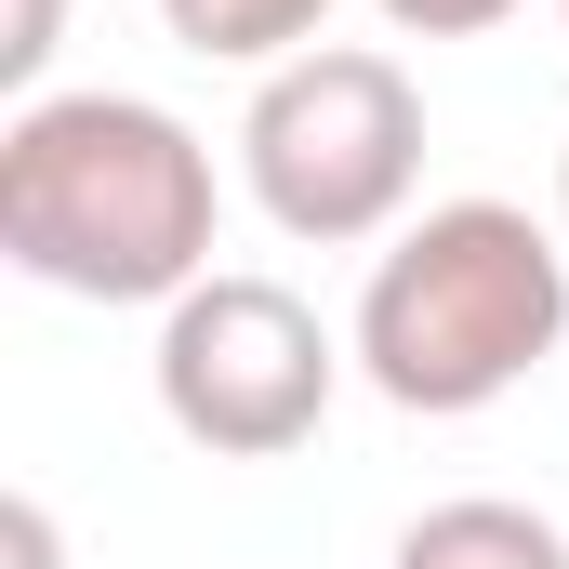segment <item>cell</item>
<instances>
[{
    "mask_svg": "<svg viewBox=\"0 0 569 569\" xmlns=\"http://www.w3.org/2000/svg\"><path fill=\"white\" fill-rule=\"evenodd\" d=\"M53 27H67V0H13V40H0V80H13V93H40V67H53Z\"/></svg>",
    "mask_w": 569,
    "mask_h": 569,
    "instance_id": "9",
    "label": "cell"
},
{
    "mask_svg": "<svg viewBox=\"0 0 569 569\" xmlns=\"http://www.w3.org/2000/svg\"><path fill=\"white\" fill-rule=\"evenodd\" d=\"M159 425L212 463H279L331 425V385L358 371V345L266 266H212L186 305H159Z\"/></svg>",
    "mask_w": 569,
    "mask_h": 569,
    "instance_id": "4",
    "label": "cell"
},
{
    "mask_svg": "<svg viewBox=\"0 0 569 569\" xmlns=\"http://www.w3.org/2000/svg\"><path fill=\"white\" fill-rule=\"evenodd\" d=\"M557 239H569V146H557Z\"/></svg>",
    "mask_w": 569,
    "mask_h": 569,
    "instance_id": "10",
    "label": "cell"
},
{
    "mask_svg": "<svg viewBox=\"0 0 569 569\" xmlns=\"http://www.w3.org/2000/svg\"><path fill=\"white\" fill-rule=\"evenodd\" d=\"M385 569H569V530L543 503H503V490H463V503H425L398 530Z\"/></svg>",
    "mask_w": 569,
    "mask_h": 569,
    "instance_id": "5",
    "label": "cell"
},
{
    "mask_svg": "<svg viewBox=\"0 0 569 569\" xmlns=\"http://www.w3.org/2000/svg\"><path fill=\"white\" fill-rule=\"evenodd\" d=\"M212 146L146 93H27L0 120V252L80 305H186L212 279Z\"/></svg>",
    "mask_w": 569,
    "mask_h": 569,
    "instance_id": "1",
    "label": "cell"
},
{
    "mask_svg": "<svg viewBox=\"0 0 569 569\" xmlns=\"http://www.w3.org/2000/svg\"><path fill=\"white\" fill-rule=\"evenodd\" d=\"M0 569H67V530H53V503H40V490H13V503H0Z\"/></svg>",
    "mask_w": 569,
    "mask_h": 569,
    "instance_id": "8",
    "label": "cell"
},
{
    "mask_svg": "<svg viewBox=\"0 0 569 569\" xmlns=\"http://www.w3.org/2000/svg\"><path fill=\"white\" fill-rule=\"evenodd\" d=\"M398 40H490L503 13H530V0H371Z\"/></svg>",
    "mask_w": 569,
    "mask_h": 569,
    "instance_id": "7",
    "label": "cell"
},
{
    "mask_svg": "<svg viewBox=\"0 0 569 569\" xmlns=\"http://www.w3.org/2000/svg\"><path fill=\"white\" fill-rule=\"evenodd\" d=\"M159 27L186 40V53H212V67H291V53H318L331 40V0H159Z\"/></svg>",
    "mask_w": 569,
    "mask_h": 569,
    "instance_id": "6",
    "label": "cell"
},
{
    "mask_svg": "<svg viewBox=\"0 0 569 569\" xmlns=\"http://www.w3.org/2000/svg\"><path fill=\"white\" fill-rule=\"evenodd\" d=\"M239 186L305 252L398 239L411 186H425V93H411V67L371 53V40H318V53L266 67L252 107H239Z\"/></svg>",
    "mask_w": 569,
    "mask_h": 569,
    "instance_id": "3",
    "label": "cell"
},
{
    "mask_svg": "<svg viewBox=\"0 0 569 569\" xmlns=\"http://www.w3.org/2000/svg\"><path fill=\"white\" fill-rule=\"evenodd\" d=\"M358 385L411 425H463L517 398L569 345V239L517 199H437L358 279Z\"/></svg>",
    "mask_w": 569,
    "mask_h": 569,
    "instance_id": "2",
    "label": "cell"
},
{
    "mask_svg": "<svg viewBox=\"0 0 569 569\" xmlns=\"http://www.w3.org/2000/svg\"><path fill=\"white\" fill-rule=\"evenodd\" d=\"M557 27H569V0H557Z\"/></svg>",
    "mask_w": 569,
    "mask_h": 569,
    "instance_id": "11",
    "label": "cell"
}]
</instances>
